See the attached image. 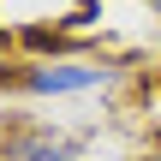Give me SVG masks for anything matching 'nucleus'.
Returning a JSON list of instances; mask_svg holds the SVG:
<instances>
[{"label": "nucleus", "mask_w": 161, "mask_h": 161, "mask_svg": "<svg viewBox=\"0 0 161 161\" xmlns=\"http://www.w3.org/2000/svg\"><path fill=\"white\" fill-rule=\"evenodd\" d=\"M155 84H161V72H155Z\"/></svg>", "instance_id": "obj_4"}, {"label": "nucleus", "mask_w": 161, "mask_h": 161, "mask_svg": "<svg viewBox=\"0 0 161 161\" xmlns=\"http://www.w3.org/2000/svg\"><path fill=\"white\" fill-rule=\"evenodd\" d=\"M0 155L6 161H78L84 143L78 137H60V131H12L0 143Z\"/></svg>", "instance_id": "obj_2"}, {"label": "nucleus", "mask_w": 161, "mask_h": 161, "mask_svg": "<svg viewBox=\"0 0 161 161\" xmlns=\"http://www.w3.org/2000/svg\"><path fill=\"white\" fill-rule=\"evenodd\" d=\"M0 84L24 90V96H78V90L114 84V66H96V60H36V66L0 72Z\"/></svg>", "instance_id": "obj_1"}, {"label": "nucleus", "mask_w": 161, "mask_h": 161, "mask_svg": "<svg viewBox=\"0 0 161 161\" xmlns=\"http://www.w3.org/2000/svg\"><path fill=\"white\" fill-rule=\"evenodd\" d=\"M143 161H161V149H155V155H143Z\"/></svg>", "instance_id": "obj_3"}]
</instances>
